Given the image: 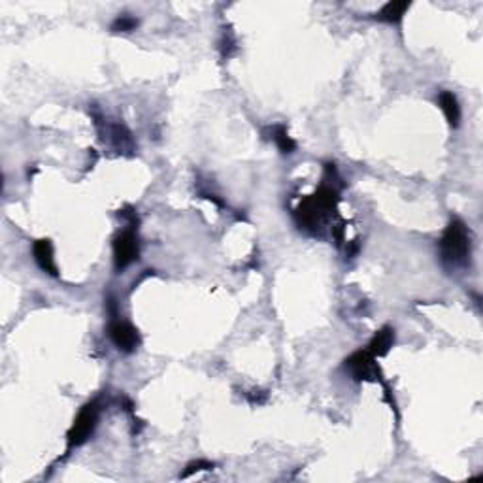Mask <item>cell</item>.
Returning <instances> with one entry per match:
<instances>
[{"instance_id": "5b68a950", "label": "cell", "mask_w": 483, "mask_h": 483, "mask_svg": "<svg viewBox=\"0 0 483 483\" xmlns=\"http://www.w3.org/2000/svg\"><path fill=\"white\" fill-rule=\"evenodd\" d=\"M108 334L113 345L118 347L121 353H132L138 349V345L142 344L138 329H134L131 323H127L123 319L113 318L108 325Z\"/></svg>"}, {"instance_id": "9c48e42d", "label": "cell", "mask_w": 483, "mask_h": 483, "mask_svg": "<svg viewBox=\"0 0 483 483\" xmlns=\"http://www.w3.org/2000/svg\"><path fill=\"white\" fill-rule=\"evenodd\" d=\"M410 6H412V4H410L408 0H391V2L383 4V8H381L380 12L374 15V19L380 21V23L397 25V23H401L404 14L410 10Z\"/></svg>"}, {"instance_id": "3957f363", "label": "cell", "mask_w": 483, "mask_h": 483, "mask_svg": "<svg viewBox=\"0 0 483 483\" xmlns=\"http://www.w3.org/2000/svg\"><path fill=\"white\" fill-rule=\"evenodd\" d=\"M140 244L138 236L132 228L121 230L113 238V266L118 272L131 266L132 262L138 261Z\"/></svg>"}, {"instance_id": "6da1fadb", "label": "cell", "mask_w": 483, "mask_h": 483, "mask_svg": "<svg viewBox=\"0 0 483 483\" xmlns=\"http://www.w3.org/2000/svg\"><path fill=\"white\" fill-rule=\"evenodd\" d=\"M438 248H440V261L446 268H464L472 257V236L468 227L459 217H451L438 241Z\"/></svg>"}, {"instance_id": "ba28073f", "label": "cell", "mask_w": 483, "mask_h": 483, "mask_svg": "<svg viewBox=\"0 0 483 483\" xmlns=\"http://www.w3.org/2000/svg\"><path fill=\"white\" fill-rule=\"evenodd\" d=\"M108 136H110L111 144L118 149L119 153H127V155H132L134 149H136V144H134V138H132L131 131L125 127L123 123H113L108 131Z\"/></svg>"}, {"instance_id": "8fae6325", "label": "cell", "mask_w": 483, "mask_h": 483, "mask_svg": "<svg viewBox=\"0 0 483 483\" xmlns=\"http://www.w3.org/2000/svg\"><path fill=\"white\" fill-rule=\"evenodd\" d=\"M266 132H268L270 138L274 140V144L277 145V149H280L283 155H291V153L297 152V142L291 138L289 131H287V127H285V125L282 123L272 125V127L266 129Z\"/></svg>"}, {"instance_id": "e0dca14e", "label": "cell", "mask_w": 483, "mask_h": 483, "mask_svg": "<svg viewBox=\"0 0 483 483\" xmlns=\"http://www.w3.org/2000/svg\"><path fill=\"white\" fill-rule=\"evenodd\" d=\"M357 249H359V244H357V240H355V241H352V244H347V246H345V253H347L349 257L357 255Z\"/></svg>"}, {"instance_id": "5bb4252c", "label": "cell", "mask_w": 483, "mask_h": 483, "mask_svg": "<svg viewBox=\"0 0 483 483\" xmlns=\"http://www.w3.org/2000/svg\"><path fill=\"white\" fill-rule=\"evenodd\" d=\"M215 464L212 461H206V459H199V461H191L187 464L185 470L181 472V477H189L193 474H199V472H204V470H214Z\"/></svg>"}, {"instance_id": "9a60e30c", "label": "cell", "mask_w": 483, "mask_h": 483, "mask_svg": "<svg viewBox=\"0 0 483 483\" xmlns=\"http://www.w3.org/2000/svg\"><path fill=\"white\" fill-rule=\"evenodd\" d=\"M246 399H248L251 406H262V404H266V401H268V393L262 391V389H251L249 393H246Z\"/></svg>"}, {"instance_id": "7a4b0ae2", "label": "cell", "mask_w": 483, "mask_h": 483, "mask_svg": "<svg viewBox=\"0 0 483 483\" xmlns=\"http://www.w3.org/2000/svg\"><path fill=\"white\" fill-rule=\"evenodd\" d=\"M98 414H100V408H98V402L93 401L89 404L80 410V414L76 415V419L70 427L69 435H66V442H69V451L70 449L78 448L89 440V436L93 435V430L97 428L98 423Z\"/></svg>"}, {"instance_id": "2e32d148", "label": "cell", "mask_w": 483, "mask_h": 483, "mask_svg": "<svg viewBox=\"0 0 483 483\" xmlns=\"http://www.w3.org/2000/svg\"><path fill=\"white\" fill-rule=\"evenodd\" d=\"M119 217H123V219H127V223H129V228H138L140 225V219H138V214L132 210L131 206L123 208V210H119Z\"/></svg>"}, {"instance_id": "4fadbf2b", "label": "cell", "mask_w": 483, "mask_h": 483, "mask_svg": "<svg viewBox=\"0 0 483 483\" xmlns=\"http://www.w3.org/2000/svg\"><path fill=\"white\" fill-rule=\"evenodd\" d=\"M219 51H221L223 59H228L236 51V38L233 35V30H225L219 40Z\"/></svg>"}, {"instance_id": "52a82bcc", "label": "cell", "mask_w": 483, "mask_h": 483, "mask_svg": "<svg viewBox=\"0 0 483 483\" xmlns=\"http://www.w3.org/2000/svg\"><path fill=\"white\" fill-rule=\"evenodd\" d=\"M394 345V329L393 327H381L380 331L376 332L368 344V352L372 353L374 357H385L387 353L391 352V347Z\"/></svg>"}, {"instance_id": "7c38bea8", "label": "cell", "mask_w": 483, "mask_h": 483, "mask_svg": "<svg viewBox=\"0 0 483 483\" xmlns=\"http://www.w3.org/2000/svg\"><path fill=\"white\" fill-rule=\"evenodd\" d=\"M140 25V21L136 19V17H132V15L129 14H123L119 15L118 19L111 23L110 30L111 33H132V30H136Z\"/></svg>"}, {"instance_id": "277c9868", "label": "cell", "mask_w": 483, "mask_h": 483, "mask_svg": "<svg viewBox=\"0 0 483 483\" xmlns=\"http://www.w3.org/2000/svg\"><path fill=\"white\" fill-rule=\"evenodd\" d=\"M345 370H349L355 381H381L380 366L376 363V357L368 349H359L352 353L344 361Z\"/></svg>"}, {"instance_id": "8992f818", "label": "cell", "mask_w": 483, "mask_h": 483, "mask_svg": "<svg viewBox=\"0 0 483 483\" xmlns=\"http://www.w3.org/2000/svg\"><path fill=\"white\" fill-rule=\"evenodd\" d=\"M33 257H35V262L40 266V270H44L49 276L59 277L55 257H53V244H51L49 238H40V240L35 241Z\"/></svg>"}, {"instance_id": "30bf717a", "label": "cell", "mask_w": 483, "mask_h": 483, "mask_svg": "<svg viewBox=\"0 0 483 483\" xmlns=\"http://www.w3.org/2000/svg\"><path fill=\"white\" fill-rule=\"evenodd\" d=\"M438 104H440V110L444 111V116L448 119L449 127L457 129L459 127V121H461V106H459V100L453 93L449 91H442L438 95Z\"/></svg>"}]
</instances>
